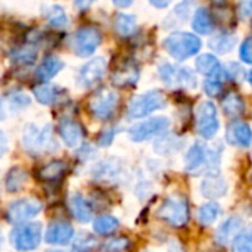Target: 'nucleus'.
<instances>
[{
	"label": "nucleus",
	"mask_w": 252,
	"mask_h": 252,
	"mask_svg": "<svg viewBox=\"0 0 252 252\" xmlns=\"http://www.w3.org/2000/svg\"><path fill=\"white\" fill-rule=\"evenodd\" d=\"M120 226V221L112 216H100L93 221V230L100 236L112 235Z\"/></svg>",
	"instance_id": "473e14b6"
},
{
	"label": "nucleus",
	"mask_w": 252,
	"mask_h": 252,
	"mask_svg": "<svg viewBox=\"0 0 252 252\" xmlns=\"http://www.w3.org/2000/svg\"><path fill=\"white\" fill-rule=\"evenodd\" d=\"M68 207L72 217L80 223H89L93 217L90 204L81 195H72L68 201Z\"/></svg>",
	"instance_id": "4be33fe9"
},
{
	"label": "nucleus",
	"mask_w": 252,
	"mask_h": 252,
	"mask_svg": "<svg viewBox=\"0 0 252 252\" xmlns=\"http://www.w3.org/2000/svg\"><path fill=\"white\" fill-rule=\"evenodd\" d=\"M114 137H115V128H106L99 136V145L100 146H109L111 142L114 140Z\"/></svg>",
	"instance_id": "a19ab883"
},
{
	"label": "nucleus",
	"mask_w": 252,
	"mask_h": 252,
	"mask_svg": "<svg viewBox=\"0 0 252 252\" xmlns=\"http://www.w3.org/2000/svg\"><path fill=\"white\" fill-rule=\"evenodd\" d=\"M219 164H220V155L216 151H211L201 143L192 145L185 158V168L190 174L207 173L208 176H217Z\"/></svg>",
	"instance_id": "f257e3e1"
},
{
	"label": "nucleus",
	"mask_w": 252,
	"mask_h": 252,
	"mask_svg": "<svg viewBox=\"0 0 252 252\" xmlns=\"http://www.w3.org/2000/svg\"><path fill=\"white\" fill-rule=\"evenodd\" d=\"M47 252H63V251H47Z\"/></svg>",
	"instance_id": "09e8293b"
},
{
	"label": "nucleus",
	"mask_w": 252,
	"mask_h": 252,
	"mask_svg": "<svg viewBox=\"0 0 252 252\" xmlns=\"http://www.w3.org/2000/svg\"><path fill=\"white\" fill-rule=\"evenodd\" d=\"M195 66H196L198 72L204 74L205 77H211V75H216V74L223 72L221 63L211 53H205V55H201L199 58H196Z\"/></svg>",
	"instance_id": "c85d7f7f"
},
{
	"label": "nucleus",
	"mask_w": 252,
	"mask_h": 252,
	"mask_svg": "<svg viewBox=\"0 0 252 252\" xmlns=\"http://www.w3.org/2000/svg\"><path fill=\"white\" fill-rule=\"evenodd\" d=\"M44 18L47 19V22H49L52 27H55V28H58V30H63V28L68 27V16H66L63 7L59 6V4H52V6H49V7L44 10Z\"/></svg>",
	"instance_id": "7c9ffc66"
},
{
	"label": "nucleus",
	"mask_w": 252,
	"mask_h": 252,
	"mask_svg": "<svg viewBox=\"0 0 252 252\" xmlns=\"http://www.w3.org/2000/svg\"><path fill=\"white\" fill-rule=\"evenodd\" d=\"M236 43V38L230 34H217L214 37H211L210 40V47L217 52V53H227L233 49Z\"/></svg>",
	"instance_id": "72a5a7b5"
},
{
	"label": "nucleus",
	"mask_w": 252,
	"mask_h": 252,
	"mask_svg": "<svg viewBox=\"0 0 252 252\" xmlns=\"http://www.w3.org/2000/svg\"><path fill=\"white\" fill-rule=\"evenodd\" d=\"M133 1H134V0H112V3H114L117 7H120V9L130 7V6L133 4Z\"/></svg>",
	"instance_id": "c03bdc74"
},
{
	"label": "nucleus",
	"mask_w": 252,
	"mask_h": 252,
	"mask_svg": "<svg viewBox=\"0 0 252 252\" xmlns=\"http://www.w3.org/2000/svg\"><path fill=\"white\" fill-rule=\"evenodd\" d=\"M226 139L238 148H250L252 145V128L244 121H233L227 126Z\"/></svg>",
	"instance_id": "dca6fc26"
},
{
	"label": "nucleus",
	"mask_w": 252,
	"mask_h": 252,
	"mask_svg": "<svg viewBox=\"0 0 252 252\" xmlns=\"http://www.w3.org/2000/svg\"><path fill=\"white\" fill-rule=\"evenodd\" d=\"M41 242V224L40 223H28L22 224L12 230L10 244L15 250L21 252L32 251Z\"/></svg>",
	"instance_id": "9d476101"
},
{
	"label": "nucleus",
	"mask_w": 252,
	"mask_h": 252,
	"mask_svg": "<svg viewBox=\"0 0 252 252\" xmlns=\"http://www.w3.org/2000/svg\"><path fill=\"white\" fill-rule=\"evenodd\" d=\"M221 108L227 117L236 118L245 112V102L241 94L236 92H229L223 99H221Z\"/></svg>",
	"instance_id": "bb28decb"
},
{
	"label": "nucleus",
	"mask_w": 252,
	"mask_h": 252,
	"mask_svg": "<svg viewBox=\"0 0 252 252\" xmlns=\"http://www.w3.org/2000/svg\"><path fill=\"white\" fill-rule=\"evenodd\" d=\"M220 214H221V208L217 202H207L198 211V221L202 226H210L219 219Z\"/></svg>",
	"instance_id": "2f4dec72"
},
{
	"label": "nucleus",
	"mask_w": 252,
	"mask_h": 252,
	"mask_svg": "<svg viewBox=\"0 0 252 252\" xmlns=\"http://www.w3.org/2000/svg\"><path fill=\"white\" fill-rule=\"evenodd\" d=\"M149 3L158 9H162V7H167L171 3V0H149Z\"/></svg>",
	"instance_id": "a18cd8bd"
},
{
	"label": "nucleus",
	"mask_w": 252,
	"mask_h": 252,
	"mask_svg": "<svg viewBox=\"0 0 252 252\" xmlns=\"http://www.w3.org/2000/svg\"><path fill=\"white\" fill-rule=\"evenodd\" d=\"M106 74V61L102 56L90 59L87 63H84L77 75V83L83 89L94 87L102 81V78Z\"/></svg>",
	"instance_id": "ddd939ff"
},
{
	"label": "nucleus",
	"mask_w": 252,
	"mask_h": 252,
	"mask_svg": "<svg viewBox=\"0 0 252 252\" xmlns=\"http://www.w3.org/2000/svg\"><path fill=\"white\" fill-rule=\"evenodd\" d=\"M30 97L24 93H12L0 99V120H4L9 115L18 114L30 105Z\"/></svg>",
	"instance_id": "6ab92c4d"
},
{
	"label": "nucleus",
	"mask_w": 252,
	"mask_h": 252,
	"mask_svg": "<svg viewBox=\"0 0 252 252\" xmlns=\"http://www.w3.org/2000/svg\"><path fill=\"white\" fill-rule=\"evenodd\" d=\"M28 180V174L24 168L21 167H13L10 168V171L6 176V190L7 192H19L21 189H24L25 183Z\"/></svg>",
	"instance_id": "c756f323"
},
{
	"label": "nucleus",
	"mask_w": 252,
	"mask_h": 252,
	"mask_svg": "<svg viewBox=\"0 0 252 252\" xmlns=\"http://www.w3.org/2000/svg\"><path fill=\"white\" fill-rule=\"evenodd\" d=\"M157 216L168 226L180 229L188 224L190 217L188 201L183 196H168L158 208Z\"/></svg>",
	"instance_id": "7ed1b4c3"
},
{
	"label": "nucleus",
	"mask_w": 252,
	"mask_h": 252,
	"mask_svg": "<svg viewBox=\"0 0 252 252\" xmlns=\"http://www.w3.org/2000/svg\"><path fill=\"white\" fill-rule=\"evenodd\" d=\"M96 0H74V6L80 10V12H86Z\"/></svg>",
	"instance_id": "79ce46f5"
},
{
	"label": "nucleus",
	"mask_w": 252,
	"mask_h": 252,
	"mask_svg": "<svg viewBox=\"0 0 252 252\" xmlns=\"http://www.w3.org/2000/svg\"><path fill=\"white\" fill-rule=\"evenodd\" d=\"M244 232V220L241 217H230L226 221L220 224V227L216 232V241L220 245H229L232 244L241 233Z\"/></svg>",
	"instance_id": "f3484780"
},
{
	"label": "nucleus",
	"mask_w": 252,
	"mask_h": 252,
	"mask_svg": "<svg viewBox=\"0 0 252 252\" xmlns=\"http://www.w3.org/2000/svg\"><path fill=\"white\" fill-rule=\"evenodd\" d=\"M96 247V239L89 233H81L72 244L74 252H92Z\"/></svg>",
	"instance_id": "4c0bfd02"
},
{
	"label": "nucleus",
	"mask_w": 252,
	"mask_h": 252,
	"mask_svg": "<svg viewBox=\"0 0 252 252\" xmlns=\"http://www.w3.org/2000/svg\"><path fill=\"white\" fill-rule=\"evenodd\" d=\"M74 236V227L68 221H53L47 226L46 242L50 245H66Z\"/></svg>",
	"instance_id": "a211bd4d"
},
{
	"label": "nucleus",
	"mask_w": 252,
	"mask_h": 252,
	"mask_svg": "<svg viewBox=\"0 0 252 252\" xmlns=\"http://www.w3.org/2000/svg\"><path fill=\"white\" fill-rule=\"evenodd\" d=\"M37 58V44L28 41L27 44H21L19 47H15L10 52V62L13 65L25 66L31 65Z\"/></svg>",
	"instance_id": "5701e85b"
},
{
	"label": "nucleus",
	"mask_w": 252,
	"mask_h": 252,
	"mask_svg": "<svg viewBox=\"0 0 252 252\" xmlns=\"http://www.w3.org/2000/svg\"><path fill=\"white\" fill-rule=\"evenodd\" d=\"M170 126L168 118L165 117H154L146 121H142L136 126H133L128 130V136L133 142H145L152 137H157L162 134Z\"/></svg>",
	"instance_id": "9b49d317"
},
{
	"label": "nucleus",
	"mask_w": 252,
	"mask_h": 252,
	"mask_svg": "<svg viewBox=\"0 0 252 252\" xmlns=\"http://www.w3.org/2000/svg\"><path fill=\"white\" fill-rule=\"evenodd\" d=\"M7 152V139L4 136V133L0 130V158Z\"/></svg>",
	"instance_id": "37998d69"
},
{
	"label": "nucleus",
	"mask_w": 252,
	"mask_h": 252,
	"mask_svg": "<svg viewBox=\"0 0 252 252\" xmlns=\"http://www.w3.org/2000/svg\"><path fill=\"white\" fill-rule=\"evenodd\" d=\"M214 18L213 15L204 9V7H199L195 13H193V18H192V28L198 32V34H202V35H207V34H211L213 30H214Z\"/></svg>",
	"instance_id": "a878e982"
},
{
	"label": "nucleus",
	"mask_w": 252,
	"mask_h": 252,
	"mask_svg": "<svg viewBox=\"0 0 252 252\" xmlns=\"http://www.w3.org/2000/svg\"><path fill=\"white\" fill-rule=\"evenodd\" d=\"M59 136L68 148H77L84 139V128L72 118H62L58 127Z\"/></svg>",
	"instance_id": "2eb2a0df"
},
{
	"label": "nucleus",
	"mask_w": 252,
	"mask_h": 252,
	"mask_svg": "<svg viewBox=\"0 0 252 252\" xmlns=\"http://www.w3.org/2000/svg\"><path fill=\"white\" fill-rule=\"evenodd\" d=\"M158 75L168 87H196V75L185 66H179L170 62H164L158 66Z\"/></svg>",
	"instance_id": "1a4fd4ad"
},
{
	"label": "nucleus",
	"mask_w": 252,
	"mask_h": 252,
	"mask_svg": "<svg viewBox=\"0 0 252 252\" xmlns=\"http://www.w3.org/2000/svg\"><path fill=\"white\" fill-rule=\"evenodd\" d=\"M102 43V31L97 25H84L72 35V49L78 58L92 56Z\"/></svg>",
	"instance_id": "0eeeda50"
},
{
	"label": "nucleus",
	"mask_w": 252,
	"mask_h": 252,
	"mask_svg": "<svg viewBox=\"0 0 252 252\" xmlns=\"http://www.w3.org/2000/svg\"><path fill=\"white\" fill-rule=\"evenodd\" d=\"M114 28L120 37H124V38L131 37L137 31L136 16L128 15V13H118L115 16V21H114Z\"/></svg>",
	"instance_id": "cd10ccee"
},
{
	"label": "nucleus",
	"mask_w": 252,
	"mask_h": 252,
	"mask_svg": "<svg viewBox=\"0 0 252 252\" xmlns=\"http://www.w3.org/2000/svg\"><path fill=\"white\" fill-rule=\"evenodd\" d=\"M248 6H250V9L252 10V0H248Z\"/></svg>",
	"instance_id": "de8ad7c7"
},
{
	"label": "nucleus",
	"mask_w": 252,
	"mask_h": 252,
	"mask_svg": "<svg viewBox=\"0 0 252 252\" xmlns=\"http://www.w3.org/2000/svg\"><path fill=\"white\" fill-rule=\"evenodd\" d=\"M43 208V204L35 198H24L12 202L7 210V220L13 224H24L35 217Z\"/></svg>",
	"instance_id": "f8f14e48"
},
{
	"label": "nucleus",
	"mask_w": 252,
	"mask_h": 252,
	"mask_svg": "<svg viewBox=\"0 0 252 252\" xmlns=\"http://www.w3.org/2000/svg\"><path fill=\"white\" fill-rule=\"evenodd\" d=\"M32 93L37 102H40L41 105H53L61 97V89L49 83H41L35 86L32 89Z\"/></svg>",
	"instance_id": "393cba45"
},
{
	"label": "nucleus",
	"mask_w": 252,
	"mask_h": 252,
	"mask_svg": "<svg viewBox=\"0 0 252 252\" xmlns=\"http://www.w3.org/2000/svg\"><path fill=\"white\" fill-rule=\"evenodd\" d=\"M192 4H193V0H183V1H180L176 6V9H174V15H177L182 21H185L189 16V12L192 9Z\"/></svg>",
	"instance_id": "ea45409f"
},
{
	"label": "nucleus",
	"mask_w": 252,
	"mask_h": 252,
	"mask_svg": "<svg viewBox=\"0 0 252 252\" xmlns=\"http://www.w3.org/2000/svg\"><path fill=\"white\" fill-rule=\"evenodd\" d=\"M22 145L30 154H41L56 149V142L52 134V127H37L34 124H28L22 133Z\"/></svg>",
	"instance_id": "20e7f679"
},
{
	"label": "nucleus",
	"mask_w": 252,
	"mask_h": 252,
	"mask_svg": "<svg viewBox=\"0 0 252 252\" xmlns=\"http://www.w3.org/2000/svg\"><path fill=\"white\" fill-rule=\"evenodd\" d=\"M167 105V99L165 94L159 90H149L140 96H136L130 105H128V118L131 120H137V118H143L151 115L152 112L165 108Z\"/></svg>",
	"instance_id": "39448f33"
},
{
	"label": "nucleus",
	"mask_w": 252,
	"mask_h": 252,
	"mask_svg": "<svg viewBox=\"0 0 252 252\" xmlns=\"http://www.w3.org/2000/svg\"><path fill=\"white\" fill-rule=\"evenodd\" d=\"M68 171V165L63 161H50L38 170V179L44 183H59Z\"/></svg>",
	"instance_id": "412c9836"
},
{
	"label": "nucleus",
	"mask_w": 252,
	"mask_h": 252,
	"mask_svg": "<svg viewBox=\"0 0 252 252\" xmlns=\"http://www.w3.org/2000/svg\"><path fill=\"white\" fill-rule=\"evenodd\" d=\"M118 94L109 89H99L94 92L87 103L90 114L100 121H108L114 117L118 106Z\"/></svg>",
	"instance_id": "423d86ee"
},
{
	"label": "nucleus",
	"mask_w": 252,
	"mask_h": 252,
	"mask_svg": "<svg viewBox=\"0 0 252 252\" xmlns=\"http://www.w3.org/2000/svg\"><path fill=\"white\" fill-rule=\"evenodd\" d=\"M139 77H140V69L137 63L131 59H124L112 71L111 80L114 86L126 89V87L136 86L139 81Z\"/></svg>",
	"instance_id": "4468645a"
},
{
	"label": "nucleus",
	"mask_w": 252,
	"mask_h": 252,
	"mask_svg": "<svg viewBox=\"0 0 252 252\" xmlns=\"http://www.w3.org/2000/svg\"><path fill=\"white\" fill-rule=\"evenodd\" d=\"M233 252H252V227L244 230L233 242H232Z\"/></svg>",
	"instance_id": "e433bc0d"
},
{
	"label": "nucleus",
	"mask_w": 252,
	"mask_h": 252,
	"mask_svg": "<svg viewBox=\"0 0 252 252\" xmlns=\"http://www.w3.org/2000/svg\"><path fill=\"white\" fill-rule=\"evenodd\" d=\"M131 247V242L128 238L126 236H120V238H112V239H108L105 241L99 251L100 252H127Z\"/></svg>",
	"instance_id": "f704fd0d"
},
{
	"label": "nucleus",
	"mask_w": 252,
	"mask_h": 252,
	"mask_svg": "<svg viewBox=\"0 0 252 252\" xmlns=\"http://www.w3.org/2000/svg\"><path fill=\"white\" fill-rule=\"evenodd\" d=\"M201 192L204 196L207 198H220V196H224L226 192H227V183L224 179H220L219 174L217 176H208L202 185H201Z\"/></svg>",
	"instance_id": "b1692460"
},
{
	"label": "nucleus",
	"mask_w": 252,
	"mask_h": 252,
	"mask_svg": "<svg viewBox=\"0 0 252 252\" xmlns=\"http://www.w3.org/2000/svg\"><path fill=\"white\" fill-rule=\"evenodd\" d=\"M220 128L219 112L216 105L211 100H204L196 108V131L198 134L205 139L211 140L216 137Z\"/></svg>",
	"instance_id": "6e6552de"
},
{
	"label": "nucleus",
	"mask_w": 252,
	"mask_h": 252,
	"mask_svg": "<svg viewBox=\"0 0 252 252\" xmlns=\"http://www.w3.org/2000/svg\"><path fill=\"white\" fill-rule=\"evenodd\" d=\"M239 56L245 63L252 65V37H248L242 41L239 49Z\"/></svg>",
	"instance_id": "58836bf2"
},
{
	"label": "nucleus",
	"mask_w": 252,
	"mask_h": 252,
	"mask_svg": "<svg viewBox=\"0 0 252 252\" xmlns=\"http://www.w3.org/2000/svg\"><path fill=\"white\" fill-rule=\"evenodd\" d=\"M162 44L167 53L176 61H186L195 56L202 47L199 37L190 32H171Z\"/></svg>",
	"instance_id": "f03ea898"
},
{
	"label": "nucleus",
	"mask_w": 252,
	"mask_h": 252,
	"mask_svg": "<svg viewBox=\"0 0 252 252\" xmlns=\"http://www.w3.org/2000/svg\"><path fill=\"white\" fill-rule=\"evenodd\" d=\"M63 68V61L59 59L58 56H46L41 63L35 69V78L40 83H47L50 81L56 74H59Z\"/></svg>",
	"instance_id": "aec40b11"
},
{
	"label": "nucleus",
	"mask_w": 252,
	"mask_h": 252,
	"mask_svg": "<svg viewBox=\"0 0 252 252\" xmlns=\"http://www.w3.org/2000/svg\"><path fill=\"white\" fill-rule=\"evenodd\" d=\"M0 239H1V233H0Z\"/></svg>",
	"instance_id": "8fccbe9b"
},
{
	"label": "nucleus",
	"mask_w": 252,
	"mask_h": 252,
	"mask_svg": "<svg viewBox=\"0 0 252 252\" xmlns=\"http://www.w3.org/2000/svg\"><path fill=\"white\" fill-rule=\"evenodd\" d=\"M223 81H224V71L211 77H205V81H204L205 93L208 96H217L223 89Z\"/></svg>",
	"instance_id": "c9c22d12"
},
{
	"label": "nucleus",
	"mask_w": 252,
	"mask_h": 252,
	"mask_svg": "<svg viewBox=\"0 0 252 252\" xmlns=\"http://www.w3.org/2000/svg\"><path fill=\"white\" fill-rule=\"evenodd\" d=\"M248 81H250V84H251L252 87V69L250 71V74H248Z\"/></svg>",
	"instance_id": "49530a36"
}]
</instances>
